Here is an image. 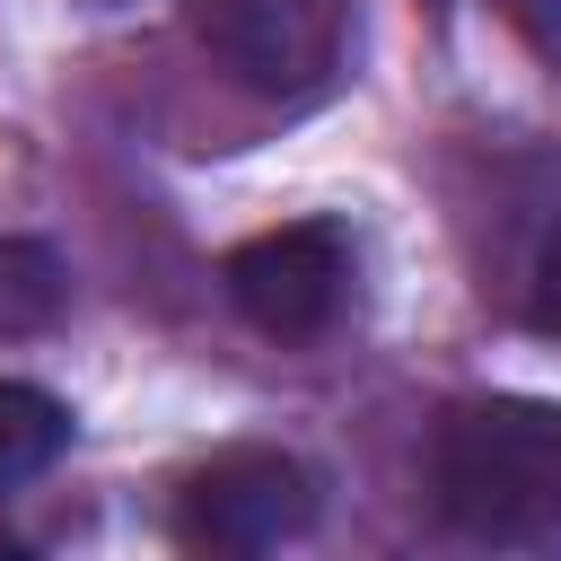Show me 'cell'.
<instances>
[{"label":"cell","mask_w":561,"mask_h":561,"mask_svg":"<svg viewBox=\"0 0 561 561\" xmlns=\"http://www.w3.org/2000/svg\"><path fill=\"white\" fill-rule=\"evenodd\" d=\"M535 324H552L561 333V228L543 237V254H535Z\"/></svg>","instance_id":"8"},{"label":"cell","mask_w":561,"mask_h":561,"mask_svg":"<svg viewBox=\"0 0 561 561\" xmlns=\"http://www.w3.org/2000/svg\"><path fill=\"white\" fill-rule=\"evenodd\" d=\"M61 447H70V403L26 386V377H0V491L35 482Z\"/></svg>","instance_id":"5"},{"label":"cell","mask_w":561,"mask_h":561,"mask_svg":"<svg viewBox=\"0 0 561 561\" xmlns=\"http://www.w3.org/2000/svg\"><path fill=\"white\" fill-rule=\"evenodd\" d=\"M61 263H53V245H35V237H0V342H18V333H44L53 316H61Z\"/></svg>","instance_id":"6"},{"label":"cell","mask_w":561,"mask_h":561,"mask_svg":"<svg viewBox=\"0 0 561 561\" xmlns=\"http://www.w3.org/2000/svg\"><path fill=\"white\" fill-rule=\"evenodd\" d=\"M184 26L245 96L272 105L324 96L351 53V0H193Z\"/></svg>","instance_id":"2"},{"label":"cell","mask_w":561,"mask_h":561,"mask_svg":"<svg viewBox=\"0 0 561 561\" xmlns=\"http://www.w3.org/2000/svg\"><path fill=\"white\" fill-rule=\"evenodd\" d=\"M508 18H517V35H526L543 61H561V0H508Z\"/></svg>","instance_id":"7"},{"label":"cell","mask_w":561,"mask_h":561,"mask_svg":"<svg viewBox=\"0 0 561 561\" xmlns=\"http://www.w3.org/2000/svg\"><path fill=\"white\" fill-rule=\"evenodd\" d=\"M342 289H351V237L333 219H289V228H263L228 254V307L272 342L324 333Z\"/></svg>","instance_id":"4"},{"label":"cell","mask_w":561,"mask_h":561,"mask_svg":"<svg viewBox=\"0 0 561 561\" xmlns=\"http://www.w3.org/2000/svg\"><path fill=\"white\" fill-rule=\"evenodd\" d=\"M316 508H324V491H316V473L298 456H280V447H228V456H210V465L184 473L175 535L202 543V552H280V543H298L316 526Z\"/></svg>","instance_id":"3"},{"label":"cell","mask_w":561,"mask_h":561,"mask_svg":"<svg viewBox=\"0 0 561 561\" xmlns=\"http://www.w3.org/2000/svg\"><path fill=\"white\" fill-rule=\"evenodd\" d=\"M438 517L500 552L561 543V403L543 394H482L438 421L430 447Z\"/></svg>","instance_id":"1"}]
</instances>
